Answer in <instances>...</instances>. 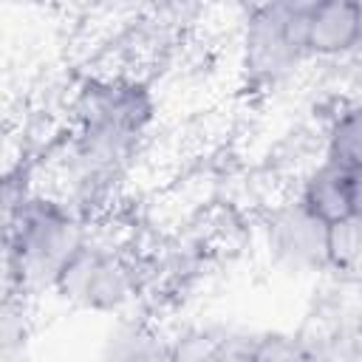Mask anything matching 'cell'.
<instances>
[{
    "label": "cell",
    "instance_id": "7a4b0ae2",
    "mask_svg": "<svg viewBox=\"0 0 362 362\" xmlns=\"http://www.w3.org/2000/svg\"><path fill=\"white\" fill-rule=\"evenodd\" d=\"M88 238L74 201L45 192L6 195V294L51 288L57 269Z\"/></svg>",
    "mask_w": 362,
    "mask_h": 362
},
{
    "label": "cell",
    "instance_id": "277c9868",
    "mask_svg": "<svg viewBox=\"0 0 362 362\" xmlns=\"http://www.w3.org/2000/svg\"><path fill=\"white\" fill-rule=\"evenodd\" d=\"M76 3H99V0H76Z\"/></svg>",
    "mask_w": 362,
    "mask_h": 362
},
{
    "label": "cell",
    "instance_id": "6da1fadb",
    "mask_svg": "<svg viewBox=\"0 0 362 362\" xmlns=\"http://www.w3.org/2000/svg\"><path fill=\"white\" fill-rule=\"evenodd\" d=\"M153 110V93L139 79H90L76 99V130L71 136L79 184H99L116 175L150 127Z\"/></svg>",
    "mask_w": 362,
    "mask_h": 362
},
{
    "label": "cell",
    "instance_id": "3957f363",
    "mask_svg": "<svg viewBox=\"0 0 362 362\" xmlns=\"http://www.w3.org/2000/svg\"><path fill=\"white\" fill-rule=\"evenodd\" d=\"M51 291L76 308L113 314L133 300L136 272L116 249L88 238L57 269Z\"/></svg>",
    "mask_w": 362,
    "mask_h": 362
}]
</instances>
